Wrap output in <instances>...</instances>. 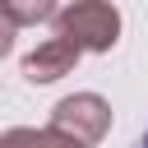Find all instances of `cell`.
Wrapping results in <instances>:
<instances>
[{"instance_id": "2", "label": "cell", "mask_w": 148, "mask_h": 148, "mask_svg": "<svg viewBox=\"0 0 148 148\" xmlns=\"http://www.w3.org/2000/svg\"><path fill=\"white\" fill-rule=\"evenodd\" d=\"M51 125H60L65 134H74V139H83V143H97V139L111 130V106H106L97 92H74V97L56 102Z\"/></svg>"}, {"instance_id": "4", "label": "cell", "mask_w": 148, "mask_h": 148, "mask_svg": "<svg viewBox=\"0 0 148 148\" xmlns=\"http://www.w3.org/2000/svg\"><path fill=\"white\" fill-rule=\"evenodd\" d=\"M0 148H88V143L65 134L60 125H46V130H5Z\"/></svg>"}, {"instance_id": "5", "label": "cell", "mask_w": 148, "mask_h": 148, "mask_svg": "<svg viewBox=\"0 0 148 148\" xmlns=\"http://www.w3.org/2000/svg\"><path fill=\"white\" fill-rule=\"evenodd\" d=\"M5 5V18L9 28H23V23H46L56 18V0H0Z\"/></svg>"}, {"instance_id": "6", "label": "cell", "mask_w": 148, "mask_h": 148, "mask_svg": "<svg viewBox=\"0 0 148 148\" xmlns=\"http://www.w3.org/2000/svg\"><path fill=\"white\" fill-rule=\"evenodd\" d=\"M139 148H148V134H143V143H139Z\"/></svg>"}, {"instance_id": "1", "label": "cell", "mask_w": 148, "mask_h": 148, "mask_svg": "<svg viewBox=\"0 0 148 148\" xmlns=\"http://www.w3.org/2000/svg\"><path fill=\"white\" fill-rule=\"evenodd\" d=\"M56 32L79 42L83 51H111L120 37V14L106 0H74L69 9L56 14Z\"/></svg>"}, {"instance_id": "3", "label": "cell", "mask_w": 148, "mask_h": 148, "mask_svg": "<svg viewBox=\"0 0 148 148\" xmlns=\"http://www.w3.org/2000/svg\"><path fill=\"white\" fill-rule=\"evenodd\" d=\"M79 56H83V46L79 42H69V37H51V42H42L28 60H23V74L32 79V83H51V79H60V74H69L74 65H79Z\"/></svg>"}]
</instances>
